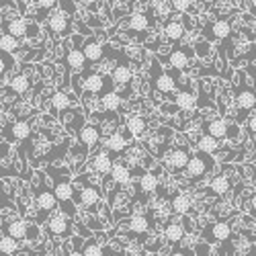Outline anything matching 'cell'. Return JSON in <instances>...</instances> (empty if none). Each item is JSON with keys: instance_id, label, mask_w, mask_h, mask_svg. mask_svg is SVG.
Masks as SVG:
<instances>
[{"instance_id": "6da1fadb", "label": "cell", "mask_w": 256, "mask_h": 256, "mask_svg": "<svg viewBox=\"0 0 256 256\" xmlns=\"http://www.w3.org/2000/svg\"><path fill=\"white\" fill-rule=\"evenodd\" d=\"M211 166H213L211 156L199 152V154H195V156H190V160H188V164H186V168H184V174H186L188 180H197V178H203V176H205V172H207Z\"/></svg>"}, {"instance_id": "7a4b0ae2", "label": "cell", "mask_w": 256, "mask_h": 256, "mask_svg": "<svg viewBox=\"0 0 256 256\" xmlns=\"http://www.w3.org/2000/svg\"><path fill=\"white\" fill-rule=\"evenodd\" d=\"M236 104H238V121H242L246 115H252V109L256 106V94L254 88L242 86L236 90Z\"/></svg>"}, {"instance_id": "3957f363", "label": "cell", "mask_w": 256, "mask_h": 256, "mask_svg": "<svg viewBox=\"0 0 256 256\" xmlns=\"http://www.w3.org/2000/svg\"><path fill=\"white\" fill-rule=\"evenodd\" d=\"M48 27H50L52 33H56V35H60V37L68 35V33L72 31L70 18H68V14L64 12V10H56V12L50 14V18H48Z\"/></svg>"}, {"instance_id": "277c9868", "label": "cell", "mask_w": 256, "mask_h": 256, "mask_svg": "<svg viewBox=\"0 0 256 256\" xmlns=\"http://www.w3.org/2000/svg\"><path fill=\"white\" fill-rule=\"evenodd\" d=\"M48 228H50V232L54 234V236H62L64 238V236H68L70 230H72V220L64 211H58L50 218Z\"/></svg>"}, {"instance_id": "5b68a950", "label": "cell", "mask_w": 256, "mask_h": 256, "mask_svg": "<svg viewBox=\"0 0 256 256\" xmlns=\"http://www.w3.org/2000/svg\"><path fill=\"white\" fill-rule=\"evenodd\" d=\"M100 136H102V130H100V125H96V123H86L78 132V140L82 142L84 148H94L100 142Z\"/></svg>"}, {"instance_id": "8992f818", "label": "cell", "mask_w": 256, "mask_h": 256, "mask_svg": "<svg viewBox=\"0 0 256 256\" xmlns=\"http://www.w3.org/2000/svg\"><path fill=\"white\" fill-rule=\"evenodd\" d=\"M205 134L211 136V138H216V140L234 136L232 134V123L228 119H213V121L205 123Z\"/></svg>"}, {"instance_id": "52a82bcc", "label": "cell", "mask_w": 256, "mask_h": 256, "mask_svg": "<svg viewBox=\"0 0 256 256\" xmlns=\"http://www.w3.org/2000/svg\"><path fill=\"white\" fill-rule=\"evenodd\" d=\"M56 178V184H54V193H56V197H58V201L60 203H64V205H68L72 199H74V186H72V182L66 178V176H54Z\"/></svg>"}, {"instance_id": "ba28073f", "label": "cell", "mask_w": 256, "mask_h": 256, "mask_svg": "<svg viewBox=\"0 0 256 256\" xmlns=\"http://www.w3.org/2000/svg\"><path fill=\"white\" fill-rule=\"evenodd\" d=\"M98 201H100V188H98L96 184H86V186H82V188H80V193H78V203H80L82 207L92 209V207L98 205Z\"/></svg>"}, {"instance_id": "9c48e42d", "label": "cell", "mask_w": 256, "mask_h": 256, "mask_svg": "<svg viewBox=\"0 0 256 256\" xmlns=\"http://www.w3.org/2000/svg\"><path fill=\"white\" fill-rule=\"evenodd\" d=\"M4 234L14 240H23L29 236V224L20 218H14V220H8L4 224Z\"/></svg>"}, {"instance_id": "30bf717a", "label": "cell", "mask_w": 256, "mask_h": 256, "mask_svg": "<svg viewBox=\"0 0 256 256\" xmlns=\"http://www.w3.org/2000/svg\"><path fill=\"white\" fill-rule=\"evenodd\" d=\"M190 156H193V154H190L186 148H172V150L168 152L166 160H168V164H170V168H172V170H184L188 160H190Z\"/></svg>"}, {"instance_id": "8fae6325", "label": "cell", "mask_w": 256, "mask_h": 256, "mask_svg": "<svg viewBox=\"0 0 256 256\" xmlns=\"http://www.w3.org/2000/svg\"><path fill=\"white\" fill-rule=\"evenodd\" d=\"M84 92L86 94H102V92H106L104 88H106V80H104V76L102 74H98V72H92V74H88V76H84Z\"/></svg>"}, {"instance_id": "7c38bea8", "label": "cell", "mask_w": 256, "mask_h": 256, "mask_svg": "<svg viewBox=\"0 0 256 256\" xmlns=\"http://www.w3.org/2000/svg\"><path fill=\"white\" fill-rule=\"evenodd\" d=\"M82 54H84V58H86L88 64H98L104 56V48L92 37V39H86L82 44Z\"/></svg>"}, {"instance_id": "4fadbf2b", "label": "cell", "mask_w": 256, "mask_h": 256, "mask_svg": "<svg viewBox=\"0 0 256 256\" xmlns=\"http://www.w3.org/2000/svg\"><path fill=\"white\" fill-rule=\"evenodd\" d=\"M190 56H193V52H188V48H176L170 52V56L166 60L170 62V66L174 70H186L190 64Z\"/></svg>"}, {"instance_id": "5bb4252c", "label": "cell", "mask_w": 256, "mask_h": 256, "mask_svg": "<svg viewBox=\"0 0 256 256\" xmlns=\"http://www.w3.org/2000/svg\"><path fill=\"white\" fill-rule=\"evenodd\" d=\"M35 203H37L39 211L48 213V211H54L58 207V197H56L54 190L41 188V190H37V195H35Z\"/></svg>"}, {"instance_id": "9a60e30c", "label": "cell", "mask_w": 256, "mask_h": 256, "mask_svg": "<svg viewBox=\"0 0 256 256\" xmlns=\"http://www.w3.org/2000/svg\"><path fill=\"white\" fill-rule=\"evenodd\" d=\"M232 238V226L228 222H218L209 228V240L205 242H226Z\"/></svg>"}, {"instance_id": "2e32d148", "label": "cell", "mask_w": 256, "mask_h": 256, "mask_svg": "<svg viewBox=\"0 0 256 256\" xmlns=\"http://www.w3.org/2000/svg\"><path fill=\"white\" fill-rule=\"evenodd\" d=\"M127 144H130V140L125 138V134L121 132H113L109 138L104 140V148L106 152H113V154H121L127 150Z\"/></svg>"}, {"instance_id": "e0dca14e", "label": "cell", "mask_w": 256, "mask_h": 256, "mask_svg": "<svg viewBox=\"0 0 256 256\" xmlns=\"http://www.w3.org/2000/svg\"><path fill=\"white\" fill-rule=\"evenodd\" d=\"M184 238V226L178 222H168L164 226V240L168 244H180V240Z\"/></svg>"}, {"instance_id": "ac0fdd59", "label": "cell", "mask_w": 256, "mask_h": 256, "mask_svg": "<svg viewBox=\"0 0 256 256\" xmlns=\"http://www.w3.org/2000/svg\"><path fill=\"white\" fill-rule=\"evenodd\" d=\"M121 102H123V98H121V94H119L117 90H106V92L100 94V106H102L106 113H115V111H119Z\"/></svg>"}, {"instance_id": "d6986e66", "label": "cell", "mask_w": 256, "mask_h": 256, "mask_svg": "<svg viewBox=\"0 0 256 256\" xmlns=\"http://www.w3.org/2000/svg\"><path fill=\"white\" fill-rule=\"evenodd\" d=\"M31 27H33V25H29L25 18L16 16V18H10L8 23H6V33L12 35V37H16V39H20V37L29 35V29H31Z\"/></svg>"}, {"instance_id": "ffe728a7", "label": "cell", "mask_w": 256, "mask_h": 256, "mask_svg": "<svg viewBox=\"0 0 256 256\" xmlns=\"http://www.w3.org/2000/svg\"><path fill=\"white\" fill-rule=\"evenodd\" d=\"M154 88L162 94H170L176 88V80L166 72H158V76H154Z\"/></svg>"}, {"instance_id": "44dd1931", "label": "cell", "mask_w": 256, "mask_h": 256, "mask_svg": "<svg viewBox=\"0 0 256 256\" xmlns=\"http://www.w3.org/2000/svg\"><path fill=\"white\" fill-rule=\"evenodd\" d=\"M138 184H140V190H142L144 195H152V193H156V188H158L160 180H158L156 172H142Z\"/></svg>"}, {"instance_id": "7402d4cb", "label": "cell", "mask_w": 256, "mask_h": 256, "mask_svg": "<svg viewBox=\"0 0 256 256\" xmlns=\"http://www.w3.org/2000/svg\"><path fill=\"white\" fill-rule=\"evenodd\" d=\"M66 64H68V68H70L72 72H80L88 62H86V58H84L82 50L72 48V50L68 52V56H66Z\"/></svg>"}, {"instance_id": "603a6c76", "label": "cell", "mask_w": 256, "mask_h": 256, "mask_svg": "<svg viewBox=\"0 0 256 256\" xmlns=\"http://www.w3.org/2000/svg\"><path fill=\"white\" fill-rule=\"evenodd\" d=\"M111 168H113V158L106 154V152H100L92 158V170L98 174H109L111 172Z\"/></svg>"}, {"instance_id": "cb8c5ba5", "label": "cell", "mask_w": 256, "mask_h": 256, "mask_svg": "<svg viewBox=\"0 0 256 256\" xmlns=\"http://www.w3.org/2000/svg\"><path fill=\"white\" fill-rule=\"evenodd\" d=\"M190 207H193V203H190V197L184 195V193H178L172 197V203H170V209H172V213H176V216H186V213L190 211Z\"/></svg>"}, {"instance_id": "d4e9b609", "label": "cell", "mask_w": 256, "mask_h": 256, "mask_svg": "<svg viewBox=\"0 0 256 256\" xmlns=\"http://www.w3.org/2000/svg\"><path fill=\"white\" fill-rule=\"evenodd\" d=\"M111 76H113V82L121 84V86H127V84H132V80H134V72L127 64H119V66H115Z\"/></svg>"}, {"instance_id": "484cf974", "label": "cell", "mask_w": 256, "mask_h": 256, "mask_svg": "<svg viewBox=\"0 0 256 256\" xmlns=\"http://www.w3.org/2000/svg\"><path fill=\"white\" fill-rule=\"evenodd\" d=\"M29 88H31V80L27 74H16L8 82V90H12L14 94H25Z\"/></svg>"}, {"instance_id": "4316f807", "label": "cell", "mask_w": 256, "mask_h": 256, "mask_svg": "<svg viewBox=\"0 0 256 256\" xmlns=\"http://www.w3.org/2000/svg\"><path fill=\"white\" fill-rule=\"evenodd\" d=\"M174 104L178 106V111H193L197 102H195V94L190 90H182L174 96Z\"/></svg>"}, {"instance_id": "83f0119b", "label": "cell", "mask_w": 256, "mask_h": 256, "mask_svg": "<svg viewBox=\"0 0 256 256\" xmlns=\"http://www.w3.org/2000/svg\"><path fill=\"white\" fill-rule=\"evenodd\" d=\"M29 136H31V123L29 121H16V123H12V127H10V140L23 142Z\"/></svg>"}, {"instance_id": "f1b7e54d", "label": "cell", "mask_w": 256, "mask_h": 256, "mask_svg": "<svg viewBox=\"0 0 256 256\" xmlns=\"http://www.w3.org/2000/svg\"><path fill=\"white\" fill-rule=\"evenodd\" d=\"M164 35H166L168 41H174V44H176V41H180L184 37L182 23H178V20H168L166 27H164Z\"/></svg>"}, {"instance_id": "f546056e", "label": "cell", "mask_w": 256, "mask_h": 256, "mask_svg": "<svg viewBox=\"0 0 256 256\" xmlns=\"http://www.w3.org/2000/svg\"><path fill=\"white\" fill-rule=\"evenodd\" d=\"M70 104H72V100H70L68 92H64V90H56L54 92V96H52V109L54 111L64 113V111L70 109Z\"/></svg>"}, {"instance_id": "4dcf8cb0", "label": "cell", "mask_w": 256, "mask_h": 256, "mask_svg": "<svg viewBox=\"0 0 256 256\" xmlns=\"http://www.w3.org/2000/svg\"><path fill=\"white\" fill-rule=\"evenodd\" d=\"M127 228H130L132 234L142 236V234H148V230H150V220L146 216H134L130 222H127Z\"/></svg>"}, {"instance_id": "1f68e13d", "label": "cell", "mask_w": 256, "mask_h": 256, "mask_svg": "<svg viewBox=\"0 0 256 256\" xmlns=\"http://www.w3.org/2000/svg\"><path fill=\"white\" fill-rule=\"evenodd\" d=\"M109 174H111L113 182H117V184H125L127 180H130V176H132L130 168H127L125 164H121V162H113V168H111Z\"/></svg>"}, {"instance_id": "d6a6232c", "label": "cell", "mask_w": 256, "mask_h": 256, "mask_svg": "<svg viewBox=\"0 0 256 256\" xmlns=\"http://www.w3.org/2000/svg\"><path fill=\"white\" fill-rule=\"evenodd\" d=\"M197 148H199V152H203V154H216L218 150H220V142L216 140V138H211V136H201L199 140H197Z\"/></svg>"}, {"instance_id": "836d02e7", "label": "cell", "mask_w": 256, "mask_h": 256, "mask_svg": "<svg viewBox=\"0 0 256 256\" xmlns=\"http://www.w3.org/2000/svg\"><path fill=\"white\" fill-rule=\"evenodd\" d=\"M209 190H213L216 195H226L230 190V178L226 174H218L213 176L211 182H209Z\"/></svg>"}, {"instance_id": "e575fe53", "label": "cell", "mask_w": 256, "mask_h": 256, "mask_svg": "<svg viewBox=\"0 0 256 256\" xmlns=\"http://www.w3.org/2000/svg\"><path fill=\"white\" fill-rule=\"evenodd\" d=\"M211 31H213V37H216V39H228L230 33H232V23L228 18L216 20V23L211 25Z\"/></svg>"}, {"instance_id": "d590c367", "label": "cell", "mask_w": 256, "mask_h": 256, "mask_svg": "<svg viewBox=\"0 0 256 256\" xmlns=\"http://www.w3.org/2000/svg\"><path fill=\"white\" fill-rule=\"evenodd\" d=\"M148 27H150V16H148L146 12H134L130 16V29H134V31H146Z\"/></svg>"}, {"instance_id": "8d00e7d4", "label": "cell", "mask_w": 256, "mask_h": 256, "mask_svg": "<svg viewBox=\"0 0 256 256\" xmlns=\"http://www.w3.org/2000/svg\"><path fill=\"white\" fill-rule=\"evenodd\" d=\"M18 252V240L10 238V236H4L0 238V254H4V256H12Z\"/></svg>"}, {"instance_id": "74e56055", "label": "cell", "mask_w": 256, "mask_h": 256, "mask_svg": "<svg viewBox=\"0 0 256 256\" xmlns=\"http://www.w3.org/2000/svg\"><path fill=\"white\" fill-rule=\"evenodd\" d=\"M146 125H148V121L144 117H130L127 119V132L138 138V136H142L146 132Z\"/></svg>"}, {"instance_id": "f35d334b", "label": "cell", "mask_w": 256, "mask_h": 256, "mask_svg": "<svg viewBox=\"0 0 256 256\" xmlns=\"http://www.w3.org/2000/svg\"><path fill=\"white\" fill-rule=\"evenodd\" d=\"M18 50V39L4 33V35H0V52H4V54H14Z\"/></svg>"}, {"instance_id": "ab89813d", "label": "cell", "mask_w": 256, "mask_h": 256, "mask_svg": "<svg viewBox=\"0 0 256 256\" xmlns=\"http://www.w3.org/2000/svg\"><path fill=\"white\" fill-rule=\"evenodd\" d=\"M82 254H84V256H104L102 246H100V244H96V242H92V240H88L86 244H84Z\"/></svg>"}, {"instance_id": "60d3db41", "label": "cell", "mask_w": 256, "mask_h": 256, "mask_svg": "<svg viewBox=\"0 0 256 256\" xmlns=\"http://www.w3.org/2000/svg\"><path fill=\"white\" fill-rule=\"evenodd\" d=\"M170 8L174 12H186L190 8V0H170Z\"/></svg>"}, {"instance_id": "b9f144b4", "label": "cell", "mask_w": 256, "mask_h": 256, "mask_svg": "<svg viewBox=\"0 0 256 256\" xmlns=\"http://www.w3.org/2000/svg\"><path fill=\"white\" fill-rule=\"evenodd\" d=\"M10 66H12V58H10V54L0 52V76H2Z\"/></svg>"}, {"instance_id": "7bdbcfd3", "label": "cell", "mask_w": 256, "mask_h": 256, "mask_svg": "<svg viewBox=\"0 0 256 256\" xmlns=\"http://www.w3.org/2000/svg\"><path fill=\"white\" fill-rule=\"evenodd\" d=\"M37 6L46 12V10H52L58 6V0H37Z\"/></svg>"}, {"instance_id": "ee69618b", "label": "cell", "mask_w": 256, "mask_h": 256, "mask_svg": "<svg viewBox=\"0 0 256 256\" xmlns=\"http://www.w3.org/2000/svg\"><path fill=\"white\" fill-rule=\"evenodd\" d=\"M195 252H197V256H209V244H207V242H201V244H197Z\"/></svg>"}, {"instance_id": "f6af8a7d", "label": "cell", "mask_w": 256, "mask_h": 256, "mask_svg": "<svg viewBox=\"0 0 256 256\" xmlns=\"http://www.w3.org/2000/svg\"><path fill=\"white\" fill-rule=\"evenodd\" d=\"M60 2L66 4V6L62 8V10L66 12V14H74V12H76V4H72V0H60Z\"/></svg>"}, {"instance_id": "bcb514c9", "label": "cell", "mask_w": 256, "mask_h": 256, "mask_svg": "<svg viewBox=\"0 0 256 256\" xmlns=\"http://www.w3.org/2000/svg\"><path fill=\"white\" fill-rule=\"evenodd\" d=\"M176 111H178V106H176L174 102H172V104H168V102L162 104V113H166V115H172V113H176Z\"/></svg>"}, {"instance_id": "7dc6e473", "label": "cell", "mask_w": 256, "mask_h": 256, "mask_svg": "<svg viewBox=\"0 0 256 256\" xmlns=\"http://www.w3.org/2000/svg\"><path fill=\"white\" fill-rule=\"evenodd\" d=\"M248 130H250L252 136H256V113H252V115L248 117Z\"/></svg>"}, {"instance_id": "c3c4849f", "label": "cell", "mask_w": 256, "mask_h": 256, "mask_svg": "<svg viewBox=\"0 0 256 256\" xmlns=\"http://www.w3.org/2000/svg\"><path fill=\"white\" fill-rule=\"evenodd\" d=\"M78 2H80L82 6H86V8H92V10L98 6V0H78Z\"/></svg>"}, {"instance_id": "681fc988", "label": "cell", "mask_w": 256, "mask_h": 256, "mask_svg": "<svg viewBox=\"0 0 256 256\" xmlns=\"http://www.w3.org/2000/svg\"><path fill=\"white\" fill-rule=\"evenodd\" d=\"M197 48H199V56H201V58L205 56V52H209V44H207V41H199Z\"/></svg>"}, {"instance_id": "f907efd6", "label": "cell", "mask_w": 256, "mask_h": 256, "mask_svg": "<svg viewBox=\"0 0 256 256\" xmlns=\"http://www.w3.org/2000/svg\"><path fill=\"white\" fill-rule=\"evenodd\" d=\"M170 256H188V252H186V250H174Z\"/></svg>"}, {"instance_id": "816d5d0a", "label": "cell", "mask_w": 256, "mask_h": 256, "mask_svg": "<svg viewBox=\"0 0 256 256\" xmlns=\"http://www.w3.org/2000/svg\"><path fill=\"white\" fill-rule=\"evenodd\" d=\"M68 256H84V254H82V250H74V252H70Z\"/></svg>"}, {"instance_id": "f5cc1de1", "label": "cell", "mask_w": 256, "mask_h": 256, "mask_svg": "<svg viewBox=\"0 0 256 256\" xmlns=\"http://www.w3.org/2000/svg\"><path fill=\"white\" fill-rule=\"evenodd\" d=\"M250 203H252V207H254V209H256V193H254V195H252V199H250Z\"/></svg>"}, {"instance_id": "db71d44e", "label": "cell", "mask_w": 256, "mask_h": 256, "mask_svg": "<svg viewBox=\"0 0 256 256\" xmlns=\"http://www.w3.org/2000/svg\"><path fill=\"white\" fill-rule=\"evenodd\" d=\"M254 94H256V76H254Z\"/></svg>"}, {"instance_id": "11a10c76", "label": "cell", "mask_w": 256, "mask_h": 256, "mask_svg": "<svg viewBox=\"0 0 256 256\" xmlns=\"http://www.w3.org/2000/svg\"><path fill=\"white\" fill-rule=\"evenodd\" d=\"M252 6H254V8H256V0H252Z\"/></svg>"}, {"instance_id": "9f6ffc18", "label": "cell", "mask_w": 256, "mask_h": 256, "mask_svg": "<svg viewBox=\"0 0 256 256\" xmlns=\"http://www.w3.org/2000/svg\"><path fill=\"white\" fill-rule=\"evenodd\" d=\"M2 256H4V254H2Z\"/></svg>"}]
</instances>
